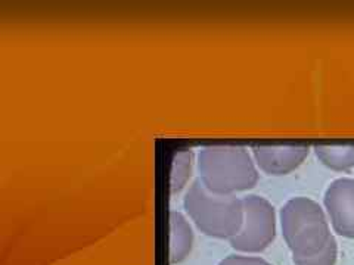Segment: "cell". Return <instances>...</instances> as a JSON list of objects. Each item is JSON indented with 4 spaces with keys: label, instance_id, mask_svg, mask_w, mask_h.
I'll use <instances>...</instances> for the list:
<instances>
[{
    "label": "cell",
    "instance_id": "6da1fadb",
    "mask_svg": "<svg viewBox=\"0 0 354 265\" xmlns=\"http://www.w3.org/2000/svg\"><path fill=\"white\" fill-rule=\"evenodd\" d=\"M201 181L214 193L232 195L250 190L259 181L250 152L243 146H204L198 153Z\"/></svg>",
    "mask_w": 354,
    "mask_h": 265
},
{
    "label": "cell",
    "instance_id": "7a4b0ae2",
    "mask_svg": "<svg viewBox=\"0 0 354 265\" xmlns=\"http://www.w3.org/2000/svg\"><path fill=\"white\" fill-rule=\"evenodd\" d=\"M187 215L201 233L216 239L235 237L243 224V204L234 195L214 193L195 180L183 199Z\"/></svg>",
    "mask_w": 354,
    "mask_h": 265
},
{
    "label": "cell",
    "instance_id": "3957f363",
    "mask_svg": "<svg viewBox=\"0 0 354 265\" xmlns=\"http://www.w3.org/2000/svg\"><path fill=\"white\" fill-rule=\"evenodd\" d=\"M281 227L292 257L316 255L332 237L324 209L304 196L292 197L283 205Z\"/></svg>",
    "mask_w": 354,
    "mask_h": 265
},
{
    "label": "cell",
    "instance_id": "277c9868",
    "mask_svg": "<svg viewBox=\"0 0 354 265\" xmlns=\"http://www.w3.org/2000/svg\"><path fill=\"white\" fill-rule=\"evenodd\" d=\"M243 224L239 233L230 239V246L245 253H260L276 237V214L268 199L250 195L242 199Z\"/></svg>",
    "mask_w": 354,
    "mask_h": 265
},
{
    "label": "cell",
    "instance_id": "5b68a950",
    "mask_svg": "<svg viewBox=\"0 0 354 265\" xmlns=\"http://www.w3.org/2000/svg\"><path fill=\"white\" fill-rule=\"evenodd\" d=\"M324 204L335 233L354 239V180L337 179L332 181L325 192Z\"/></svg>",
    "mask_w": 354,
    "mask_h": 265
},
{
    "label": "cell",
    "instance_id": "8992f818",
    "mask_svg": "<svg viewBox=\"0 0 354 265\" xmlns=\"http://www.w3.org/2000/svg\"><path fill=\"white\" fill-rule=\"evenodd\" d=\"M254 159L261 171L269 175H286L297 170L308 157V145H282V146H251Z\"/></svg>",
    "mask_w": 354,
    "mask_h": 265
},
{
    "label": "cell",
    "instance_id": "52a82bcc",
    "mask_svg": "<svg viewBox=\"0 0 354 265\" xmlns=\"http://www.w3.org/2000/svg\"><path fill=\"white\" fill-rule=\"evenodd\" d=\"M194 231L183 214L170 213V262L179 264L185 261L192 251Z\"/></svg>",
    "mask_w": 354,
    "mask_h": 265
},
{
    "label": "cell",
    "instance_id": "ba28073f",
    "mask_svg": "<svg viewBox=\"0 0 354 265\" xmlns=\"http://www.w3.org/2000/svg\"><path fill=\"white\" fill-rule=\"evenodd\" d=\"M315 153L319 161L332 171L354 168V145H316Z\"/></svg>",
    "mask_w": 354,
    "mask_h": 265
},
{
    "label": "cell",
    "instance_id": "9c48e42d",
    "mask_svg": "<svg viewBox=\"0 0 354 265\" xmlns=\"http://www.w3.org/2000/svg\"><path fill=\"white\" fill-rule=\"evenodd\" d=\"M192 174V152L179 150L174 153L171 165V192H180Z\"/></svg>",
    "mask_w": 354,
    "mask_h": 265
},
{
    "label": "cell",
    "instance_id": "30bf717a",
    "mask_svg": "<svg viewBox=\"0 0 354 265\" xmlns=\"http://www.w3.org/2000/svg\"><path fill=\"white\" fill-rule=\"evenodd\" d=\"M338 259V243L332 236L326 246L312 257H292L295 265H335Z\"/></svg>",
    "mask_w": 354,
    "mask_h": 265
},
{
    "label": "cell",
    "instance_id": "8fae6325",
    "mask_svg": "<svg viewBox=\"0 0 354 265\" xmlns=\"http://www.w3.org/2000/svg\"><path fill=\"white\" fill-rule=\"evenodd\" d=\"M218 265H272L260 257H247V255H227L221 259Z\"/></svg>",
    "mask_w": 354,
    "mask_h": 265
}]
</instances>
